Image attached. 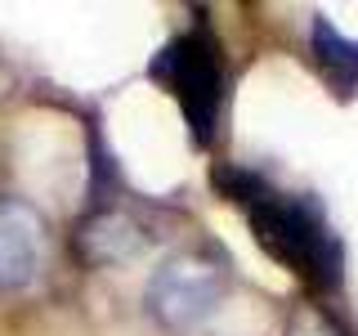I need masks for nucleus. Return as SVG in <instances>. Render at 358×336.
I'll use <instances>...</instances> for the list:
<instances>
[{"label": "nucleus", "instance_id": "nucleus-1", "mask_svg": "<svg viewBox=\"0 0 358 336\" xmlns=\"http://www.w3.org/2000/svg\"><path fill=\"white\" fill-rule=\"evenodd\" d=\"M215 188L251 224V238L260 242L268 260H278L287 274L318 296L341 287L345 278V242L331 229L327 211L313 193H287L268 175L251 171V166L224 162L215 166Z\"/></svg>", "mask_w": 358, "mask_h": 336}, {"label": "nucleus", "instance_id": "nucleus-2", "mask_svg": "<svg viewBox=\"0 0 358 336\" xmlns=\"http://www.w3.org/2000/svg\"><path fill=\"white\" fill-rule=\"evenodd\" d=\"M148 76L179 104L193 144L210 148L224 121V104H229V63H224L215 31L197 22V27L171 36L152 54Z\"/></svg>", "mask_w": 358, "mask_h": 336}, {"label": "nucleus", "instance_id": "nucleus-3", "mask_svg": "<svg viewBox=\"0 0 358 336\" xmlns=\"http://www.w3.org/2000/svg\"><path fill=\"white\" fill-rule=\"evenodd\" d=\"M233 287V265L215 242L175 246L143 283V309L162 332L188 336L210 318Z\"/></svg>", "mask_w": 358, "mask_h": 336}, {"label": "nucleus", "instance_id": "nucleus-4", "mask_svg": "<svg viewBox=\"0 0 358 336\" xmlns=\"http://www.w3.org/2000/svg\"><path fill=\"white\" fill-rule=\"evenodd\" d=\"M152 238H157L152 220L126 193H117L108 202H90L85 220L76 224V255L90 269H117L139 260L152 246Z\"/></svg>", "mask_w": 358, "mask_h": 336}, {"label": "nucleus", "instance_id": "nucleus-5", "mask_svg": "<svg viewBox=\"0 0 358 336\" xmlns=\"http://www.w3.org/2000/svg\"><path fill=\"white\" fill-rule=\"evenodd\" d=\"M45 220L31 202L22 197H0V296H18V291L36 287L45 274Z\"/></svg>", "mask_w": 358, "mask_h": 336}, {"label": "nucleus", "instance_id": "nucleus-6", "mask_svg": "<svg viewBox=\"0 0 358 336\" xmlns=\"http://www.w3.org/2000/svg\"><path fill=\"white\" fill-rule=\"evenodd\" d=\"M309 63L313 72L327 81L336 99H354L358 94V41L336 31V22L327 14L309 18Z\"/></svg>", "mask_w": 358, "mask_h": 336}, {"label": "nucleus", "instance_id": "nucleus-7", "mask_svg": "<svg viewBox=\"0 0 358 336\" xmlns=\"http://www.w3.org/2000/svg\"><path fill=\"white\" fill-rule=\"evenodd\" d=\"M282 336H350V332H345V323L336 318V314H327L322 305H309L305 300V305L291 309Z\"/></svg>", "mask_w": 358, "mask_h": 336}]
</instances>
